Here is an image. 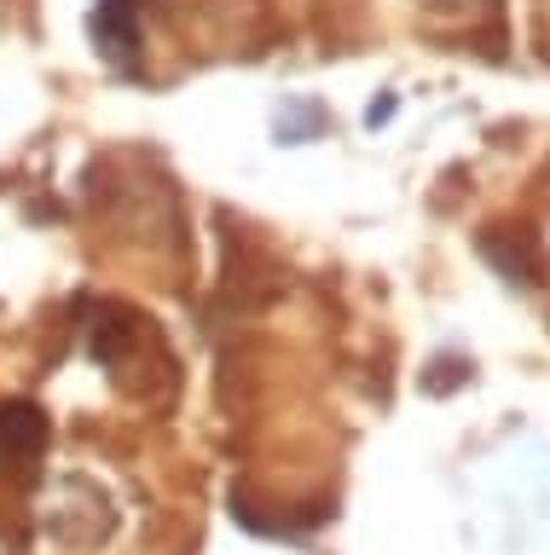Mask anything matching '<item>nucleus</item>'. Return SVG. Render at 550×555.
Listing matches in <instances>:
<instances>
[{
    "label": "nucleus",
    "mask_w": 550,
    "mask_h": 555,
    "mask_svg": "<svg viewBox=\"0 0 550 555\" xmlns=\"http://www.w3.org/2000/svg\"><path fill=\"white\" fill-rule=\"evenodd\" d=\"M47 446V423L36 405H0V463H29Z\"/></svg>",
    "instance_id": "1"
}]
</instances>
